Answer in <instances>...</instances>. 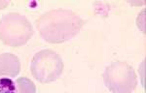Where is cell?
Masks as SVG:
<instances>
[{"instance_id":"8992f818","label":"cell","mask_w":146,"mask_h":93,"mask_svg":"<svg viewBox=\"0 0 146 93\" xmlns=\"http://www.w3.org/2000/svg\"><path fill=\"white\" fill-rule=\"evenodd\" d=\"M15 83L17 93H36V86L34 83L25 77L19 78Z\"/></svg>"},{"instance_id":"5b68a950","label":"cell","mask_w":146,"mask_h":93,"mask_svg":"<svg viewBox=\"0 0 146 93\" xmlns=\"http://www.w3.org/2000/svg\"><path fill=\"white\" fill-rule=\"evenodd\" d=\"M21 71V62L17 55L10 52L0 54V78H15Z\"/></svg>"},{"instance_id":"52a82bcc","label":"cell","mask_w":146,"mask_h":93,"mask_svg":"<svg viewBox=\"0 0 146 93\" xmlns=\"http://www.w3.org/2000/svg\"><path fill=\"white\" fill-rule=\"evenodd\" d=\"M0 93H17L15 81L9 78H0Z\"/></svg>"},{"instance_id":"3957f363","label":"cell","mask_w":146,"mask_h":93,"mask_svg":"<svg viewBox=\"0 0 146 93\" xmlns=\"http://www.w3.org/2000/svg\"><path fill=\"white\" fill-rule=\"evenodd\" d=\"M104 84L112 93H131L137 85L133 67L125 61H114L103 72Z\"/></svg>"},{"instance_id":"277c9868","label":"cell","mask_w":146,"mask_h":93,"mask_svg":"<svg viewBox=\"0 0 146 93\" xmlns=\"http://www.w3.org/2000/svg\"><path fill=\"white\" fill-rule=\"evenodd\" d=\"M63 62L60 55L52 50H40L30 63V72L36 81L42 83H53L62 74Z\"/></svg>"},{"instance_id":"7a4b0ae2","label":"cell","mask_w":146,"mask_h":93,"mask_svg":"<svg viewBox=\"0 0 146 93\" xmlns=\"http://www.w3.org/2000/svg\"><path fill=\"white\" fill-rule=\"evenodd\" d=\"M33 35L31 23L19 13H9L0 18V40L13 48L25 45Z\"/></svg>"},{"instance_id":"6da1fadb","label":"cell","mask_w":146,"mask_h":93,"mask_svg":"<svg viewBox=\"0 0 146 93\" xmlns=\"http://www.w3.org/2000/svg\"><path fill=\"white\" fill-rule=\"evenodd\" d=\"M85 22L78 14L66 9L46 12L36 20L41 37L50 44H62L75 37Z\"/></svg>"}]
</instances>
